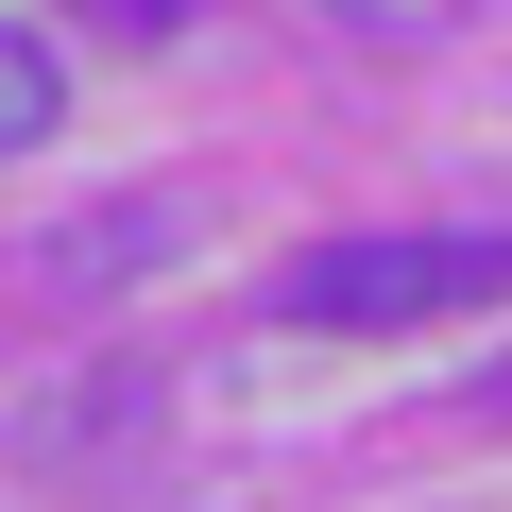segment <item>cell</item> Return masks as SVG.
Here are the masks:
<instances>
[{
  "mask_svg": "<svg viewBox=\"0 0 512 512\" xmlns=\"http://www.w3.org/2000/svg\"><path fill=\"white\" fill-rule=\"evenodd\" d=\"M512 291V222H427V239H325L274 274V325H325V342H393V325H444V308H495Z\"/></svg>",
  "mask_w": 512,
  "mask_h": 512,
  "instance_id": "cell-1",
  "label": "cell"
},
{
  "mask_svg": "<svg viewBox=\"0 0 512 512\" xmlns=\"http://www.w3.org/2000/svg\"><path fill=\"white\" fill-rule=\"evenodd\" d=\"M52 120H69V69H52V35H35V18H0V154H35Z\"/></svg>",
  "mask_w": 512,
  "mask_h": 512,
  "instance_id": "cell-2",
  "label": "cell"
},
{
  "mask_svg": "<svg viewBox=\"0 0 512 512\" xmlns=\"http://www.w3.org/2000/svg\"><path fill=\"white\" fill-rule=\"evenodd\" d=\"M342 35H444V18H478V0H325Z\"/></svg>",
  "mask_w": 512,
  "mask_h": 512,
  "instance_id": "cell-3",
  "label": "cell"
},
{
  "mask_svg": "<svg viewBox=\"0 0 512 512\" xmlns=\"http://www.w3.org/2000/svg\"><path fill=\"white\" fill-rule=\"evenodd\" d=\"M69 18H86V35H188L205 0H69Z\"/></svg>",
  "mask_w": 512,
  "mask_h": 512,
  "instance_id": "cell-4",
  "label": "cell"
},
{
  "mask_svg": "<svg viewBox=\"0 0 512 512\" xmlns=\"http://www.w3.org/2000/svg\"><path fill=\"white\" fill-rule=\"evenodd\" d=\"M478 427H512V359H495V376H478Z\"/></svg>",
  "mask_w": 512,
  "mask_h": 512,
  "instance_id": "cell-5",
  "label": "cell"
}]
</instances>
